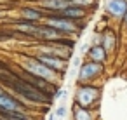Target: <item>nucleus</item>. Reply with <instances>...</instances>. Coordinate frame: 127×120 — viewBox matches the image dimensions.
<instances>
[{"label":"nucleus","mask_w":127,"mask_h":120,"mask_svg":"<svg viewBox=\"0 0 127 120\" xmlns=\"http://www.w3.org/2000/svg\"><path fill=\"white\" fill-rule=\"evenodd\" d=\"M59 16H63V18H66V19H71V21H84L85 18H87V9H84V7H78V5H70V7H66V9H63L61 12H58Z\"/></svg>","instance_id":"nucleus-10"},{"label":"nucleus","mask_w":127,"mask_h":120,"mask_svg":"<svg viewBox=\"0 0 127 120\" xmlns=\"http://www.w3.org/2000/svg\"><path fill=\"white\" fill-rule=\"evenodd\" d=\"M47 120H58V117H56V113H51V115L47 117Z\"/></svg>","instance_id":"nucleus-19"},{"label":"nucleus","mask_w":127,"mask_h":120,"mask_svg":"<svg viewBox=\"0 0 127 120\" xmlns=\"http://www.w3.org/2000/svg\"><path fill=\"white\" fill-rule=\"evenodd\" d=\"M0 92H2V87H0Z\"/></svg>","instance_id":"nucleus-22"},{"label":"nucleus","mask_w":127,"mask_h":120,"mask_svg":"<svg viewBox=\"0 0 127 120\" xmlns=\"http://www.w3.org/2000/svg\"><path fill=\"white\" fill-rule=\"evenodd\" d=\"M73 101H75L73 104H77L80 108L97 110V104L101 101V87H97L94 84H80V85H77Z\"/></svg>","instance_id":"nucleus-1"},{"label":"nucleus","mask_w":127,"mask_h":120,"mask_svg":"<svg viewBox=\"0 0 127 120\" xmlns=\"http://www.w3.org/2000/svg\"><path fill=\"white\" fill-rule=\"evenodd\" d=\"M101 45L104 47V51H106L108 56L115 54L117 45H118V35H117L111 28H106V30L101 33Z\"/></svg>","instance_id":"nucleus-8"},{"label":"nucleus","mask_w":127,"mask_h":120,"mask_svg":"<svg viewBox=\"0 0 127 120\" xmlns=\"http://www.w3.org/2000/svg\"><path fill=\"white\" fill-rule=\"evenodd\" d=\"M66 89H58L56 92H54V99H64L66 97Z\"/></svg>","instance_id":"nucleus-17"},{"label":"nucleus","mask_w":127,"mask_h":120,"mask_svg":"<svg viewBox=\"0 0 127 120\" xmlns=\"http://www.w3.org/2000/svg\"><path fill=\"white\" fill-rule=\"evenodd\" d=\"M66 111H68V110H66L64 104L58 106V108H56V117H58V118H63V117H66Z\"/></svg>","instance_id":"nucleus-16"},{"label":"nucleus","mask_w":127,"mask_h":120,"mask_svg":"<svg viewBox=\"0 0 127 120\" xmlns=\"http://www.w3.org/2000/svg\"><path fill=\"white\" fill-rule=\"evenodd\" d=\"M0 110H4V111H25V106L14 96L2 90L0 92Z\"/></svg>","instance_id":"nucleus-7"},{"label":"nucleus","mask_w":127,"mask_h":120,"mask_svg":"<svg viewBox=\"0 0 127 120\" xmlns=\"http://www.w3.org/2000/svg\"><path fill=\"white\" fill-rule=\"evenodd\" d=\"M97 110H87L73 104V120H97Z\"/></svg>","instance_id":"nucleus-14"},{"label":"nucleus","mask_w":127,"mask_h":120,"mask_svg":"<svg viewBox=\"0 0 127 120\" xmlns=\"http://www.w3.org/2000/svg\"><path fill=\"white\" fill-rule=\"evenodd\" d=\"M122 21H124V25H125V28H127V12H125V16H124V19H122Z\"/></svg>","instance_id":"nucleus-20"},{"label":"nucleus","mask_w":127,"mask_h":120,"mask_svg":"<svg viewBox=\"0 0 127 120\" xmlns=\"http://www.w3.org/2000/svg\"><path fill=\"white\" fill-rule=\"evenodd\" d=\"M11 120H30V118H11Z\"/></svg>","instance_id":"nucleus-21"},{"label":"nucleus","mask_w":127,"mask_h":120,"mask_svg":"<svg viewBox=\"0 0 127 120\" xmlns=\"http://www.w3.org/2000/svg\"><path fill=\"white\" fill-rule=\"evenodd\" d=\"M44 25H47V26H51V28L61 31V33L66 35V37H68V35H78L80 30L84 28V23L78 25L77 21L66 19V18L59 16V14H47V16H44Z\"/></svg>","instance_id":"nucleus-3"},{"label":"nucleus","mask_w":127,"mask_h":120,"mask_svg":"<svg viewBox=\"0 0 127 120\" xmlns=\"http://www.w3.org/2000/svg\"><path fill=\"white\" fill-rule=\"evenodd\" d=\"M0 120H2V118H0Z\"/></svg>","instance_id":"nucleus-23"},{"label":"nucleus","mask_w":127,"mask_h":120,"mask_svg":"<svg viewBox=\"0 0 127 120\" xmlns=\"http://www.w3.org/2000/svg\"><path fill=\"white\" fill-rule=\"evenodd\" d=\"M87 59H89V61H94V63L106 64L108 54H106V51H104L103 45H91L89 51H87Z\"/></svg>","instance_id":"nucleus-11"},{"label":"nucleus","mask_w":127,"mask_h":120,"mask_svg":"<svg viewBox=\"0 0 127 120\" xmlns=\"http://www.w3.org/2000/svg\"><path fill=\"white\" fill-rule=\"evenodd\" d=\"M38 5L44 7L45 11H51L52 14H58L63 9L70 7V2H68V0H40Z\"/></svg>","instance_id":"nucleus-12"},{"label":"nucleus","mask_w":127,"mask_h":120,"mask_svg":"<svg viewBox=\"0 0 127 120\" xmlns=\"http://www.w3.org/2000/svg\"><path fill=\"white\" fill-rule=\"evenodd\" d=\"M21 16L25 18V21H32V23H37L44 18V14L38 9H32V7H25L21 11Z\"/></svg>","instance_id":"nucleus-15"},{"label":"nucleus","mask_w":127,"mask_h":120,"mask_svg":"<svg viewBox=\"0 0 127 120\" xmlns=\"http://www.w3.org/2000/svg\"><path fill=\"white\" fill-rule=\"evenodd\" d=\"M42 64H45L47 68H51V70H54L56 73H59L61 77L66 73V70H68V61H64V59H61V58H56V56H47V54H37L35 56Z\"/></svg>","instance_id":"nucleus-6"},{"label":"nucleus","mask_w":127,"mask_h":120,"mask_svg":"<svg viewBox=\"0 0 127 120\" xmlns=\"http://www.w3.org/2000/svg\"><path fill=\"white\" fill-rule=\"evenodd\" d=\"M71 64H73V68H80V64H82V63H80V58H78V56H75V58H73V61H71Z\"/></svg>","instance_id":"nucleus-18"},{"label":"nucleus","mask_w":127,"mask_h":120,"mask_svg":"<svg viewBox=\"0 0 127 120\" xmlns=\"http://www.w3.org/2000/svg\"><path fill=\"white\" fill-rule=\"evenodd\" d=\"M104 73V64L101 63H94V61H84L78 68V75H77V82L80 84H94V80L101 78Z\"/></svg>","instance_id":"nucleus-5"},{"label":"nucleus","mask_w":127,"mask_h":120,"mask_svg":"<svg viewBox=\"0 0 127 120\" xmlns=\"http://www.w3.org/2000/svg\"><path fill=\"white\" fill-rule=\"evenodd\" d=\"M12 89H14L16 92H19L23 97L30 99L32 103H44V101H51V97H49L45 92L38 90L37 87H33V85H32L30 82H26L25 78H14V82H12Z\"/></svg>","instance_id":"nucleus-4"},{"label":"nucleus","mask_w":127,"mask_h":120,"mask_svg":"<svg viewBox=\"0 0 127 120\" xmlns=\"http://www.w3.org/2000/svg\"><path fill=\"white\" fill-rule=\"evenodd\" d=\"M106 12L115 19H124L127 12V0H108Z\"/></svg>","instance_id":"nucleus-9"},{"label":"nucleus","mask_w":127,"mask_h":120,"mask_svg":"<svg viewBox=\"0 0 127 120\" xmlns=\"http://www.w3.org/2000/svg\"><path fill=\"white\" fill-rule=\"evenodd\" d=\"M23 68H25L28 73L35 75V77H38V78H42V80H45V82H49V84H52V85H56L58 80L61 78L59 73H56L54 70H51V68H47L45 64H42L35 56H32V58H28V56L23 58Z\"/></svg>","instance_id":"nucleus-2"},{"label":"nucleus","mask_w":127,"mask_h":120,"mask_svg":"<svg viewBox=\"0 0 127 120\" xmlns=\"http://www.w3.org/2000/svg\"><path fill=\"white\" fill-rule=\"evenodd\" d=\"M14 28H16L18 31L25 33V35L32 37V38H37V37H38V28H40V25L32 23V21H18V23H14Z\"/></svg>","instance_id":"nucleus-13"}]
</instances>
